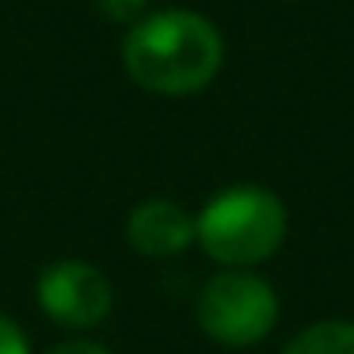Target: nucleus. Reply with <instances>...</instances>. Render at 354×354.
Wrapping results in <instances>:
<instances>
[{"mask_svg":"<svg viewBox=\"0 0 354 354\" xmlns=\"http://www.w3.org/2000/svg\"><path fill=\"white\" fill-rule=\"evenodd\" d=\"M126 73L160 95H191L221 69V35L194 12H156L130 27L122 46Z\"/></svg>","mask_w":354,"mask_h":354,"instance_id":"obj_1","label":"nucleus"},{"mask_svg":"<svg viewBox=\"0 0 354 354\" xmlns=\"http://www.w3.org/2000/svg\"><path fill=\"white\" fill-rule=\"evenodd\" d=\"M202 252L225 267H252L278 252L286 236V209L263 187H229L194 221Z\"/></svg>","mask_w":354,"mask_h":354,"instance_id":"obj_2","label":"nucleus"},{"mask_svg":"<svg viewBox=\"0 0 354 354\" xmlns=\"http://www.w3.org/2000/svg\"><path fill=\"white\" fill-rule=\"evenodd\" d=\"M278 297L263 278L255 274H217L206 282L198 297V324L209 339L225 346H252L274 328Z\"/></svg>","mask_w":354,"mask_h":354,"instance_id":"obj_3","label":"nucleus"},{"mask_svg":"<svg viewBox=\"0 0 354 354\" xmlns=\"http://www.w3.org/2000/svg\"><path fill=\"white\" fill-rule=\"evenodd\" d=\"M39 305L65 328H95L111 313V282L92 263H54L39 278Z\"/></svg>","mask_w":354,"mask_h":354,"instance_id":"obj_4","label":"nucleus"},{"mask_svg":"<svg viewBox=\"0 0 354 354\" xmlns=\"http://www.w3.org/2000/svg\"><path fill=\"white\" fill-rule=\"evenodd\" d=\"M126 236H130V244L138 248L141 255H149V259H164V255L183 252V248L194 240V221L187 217L183 206H176V202L149 198V202H141V206L130 214V221H126Z\"/></svg>","mask_w":354,"mask_h":354,"instance_id":"obj_5","label":"nucleus"},{"mask_svg":"<svg viewBox=\"0 0 354 354\" xmlns=\"http://www.w3.org/2000/svg\"><path fill=\"white\" fill-rule=\"evenodd\" d=\"M286 354H354V324L343 320L313 324L286 346Z\"/></svg>","mask_w":354,"mask_h":354,"instance_id":"obj_6","label":"nucleus"},{"mask_svg":"<svg viewBox=\"0 0 354 354\" xmlns=\"http://www.w3.org/2000/svg\"><path fill=\"white\" fill-rule=\"evenodd\" d=\"M100 4V12L107 19H115V24H130V19L141 16V8H145V0H95Z\"/></svg>","mask_w":354,"mask_h":354,"instance_id":"obj_7","label":"nucleus"},{"mask_svg":"<svg viewBox=\"0 0 354 354\" xmlns=\"http://www.w3.org/2000/svg\"><path fill=\"white\" fill-rule=\"evenodd\" d=\"M0 354H31L27 351V339L8 316H0Z\"/></svg>","mask_w":354,"mask_h":354,"instance_id":"obj_8","label":"nucleus"},{"mask_svg":"<svg viewBox=\"0 0 354 354\" xmlns=\"http://www.w3.org/2000/svg\"><path fill=\"white\" fill-rule=\"evenodd\" d=\"M46 354H107V351L95 346V343H62V346H54V351H46Z\"/></svg>","mask_w":354,"mask_h":354,"instance_id":"obj_9","label":"nucleus"}]
</instances>
